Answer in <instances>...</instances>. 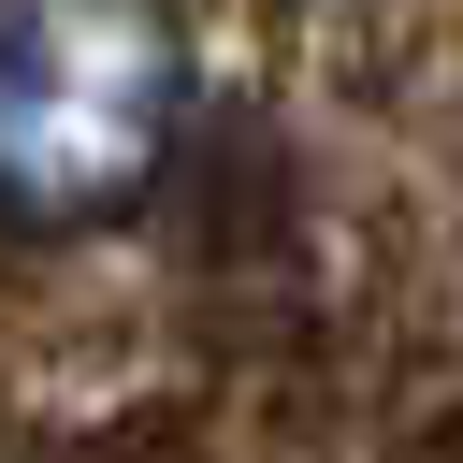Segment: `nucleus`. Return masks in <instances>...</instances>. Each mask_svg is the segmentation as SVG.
I'll list each match as a JSON object with an SVG mask.
<instances>
[{
  "label": "nucleus",
  "mask_w": 463,
  "mask_h": 463,
  "mask_svg": "<svg viewBox=\"0 0 463 463\" xmlns=\"http://www.w3.org/2000/svg\"><path fill=\"white\" fill-rule=\"evenodd\" d=\"M188 130L174 0H0V217H116Z\"/></svg>",
  "instance_id": "obj_1"
}]
</instances>
